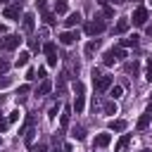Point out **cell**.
<instances>
[{
  "label": "cell",
  "instance_id": "bcb514c9",
  "mask_svg": "<svg viewBox=\"0 0 152 152\" xmlns=\"http://www.w3.org/2000/svg\"><path fill=\"white\" fill-rule=\"evenodd\" d=\"M140 152H150V150H140Z\"/></svg>",
  "mask_w": 152,
  "mask_h": 152
},
{
  "label": "cell",
  "instance_id": "9a60e30c",
  "mask_svg": "<svg viewBox=\"0 0 152 152\" xmlns=\"http://www.w3.org/2000/svg\"><path fill=\"white\" fill-rule=\"evenodd\" d=\"M128 26H131L128 17H121V19L114 24V33H126V31H128Z\"/></svg>",
  "mask_w": 152,
  "mask_h": 152
},
{
  "label": "cell",
  "instance_id": "6da1fadb",
  "mask_svg": "<svg viewBox=\"0 0 152 152\" xmlns=\"http://www.w3.org/2000/svg\"><path fill=\"white\" fill-rule=\"evenodd\" d=\"M74 90H76V100H74V109H76V114H81V112L86 109V86H83L81 81H76V83H74Z\"/></svg>",
  "mask_w": 152,
  "mask_h": 152
},
{
  "label": "cell",
  "instance_id": "5b68a950",
  "mask_svg": "<svg viewBox=\"0 0 152 152\" xmlns=\"http://www.w3.org/2000/svg\"><path fill=\"white\" fill-rule=\"evenodd\" d=\"M43 52H45V57H48V66H57V48H55V43H45L43 45Z\"/></svg>",
  "mask_w": 152,
  "mask_h": 152
},
{
  "label": "cell",
  "instance_id": "8992f818",
  "mask_svg": "<svg viewBox=\"0 0 152 152\" xmlns=\"http://www.w3.org/2000/svg\"><path fill=\"white\" fill-rule=\"evenodd\" d=\"M147 19H150V12H147L145 7H135V12H133V24H135V26H145Z\"/></svg>",
  "mask_w": 152,
  "mask_h": 152
},
{
  "label": "cell",
  "instance_id": "3957f363",
  "mask_svg": "<svg viewBox=\"0 0 152 152\" xmlns=\"http://www.w3.org/2000/svg\"><path fill=\"white\" fill-rule=\"evenodd\" d=\"M21 40H24V38H19L17 33H7L5 38H0V50H5V52H10V50H17Z\"/></svg>",
  "mask_w": 152,
  "mask_h": 152
},
{
  "label": "cell",
  "instance_id": "e0dca14e",
  "mask_svg": "<svg viewBox=\"0 0 152 152\" xmlns=\"http://www.w3.org/2000/svg\"><path fill=\"white\" fill-rule=\"evenodd\" d=\"M109 131H116V133L126 131V121H124V119H112V121H109Z\"/></svg>",
  "mask_w": 152,
  "mask_h": 152
},
{
  "label": "cell",
  "instance_id": "277c9868",
  "mask_svg": "<svg viewBox=\"0 0 152 152\" xmlns=\"http://www.w3.org/2000/svg\"><path fill=\"white\" fill-rule=\"evenodd\" d=\"M104 28H107V24H104V19H100V17L90 19V21L86 24V33H88V36H97V33H102Z\"/></svg>",
  "mask_w": 152,
  "mask_h": 152
},
{
  "label": "cell",
  "instance_id": "d590c367",
  "mask_svg": "<svg viewBox=\"0 0 152 152\" xmlns=\"http://www.w3.org/2000/svg\"><path fill=\"white\" fill-rule=\"evenodd\" d=\"M7 69H10V62L7 59H0V74H5Z\"/></svg>",
  "mask_w": 152,
  "mask_h": 152
},
{
  "label": "cell",
  "instance_id": "ee69618b",
  "mask_svg": "<svg viewBox=\"0 0 152 152\" xmlns=\"http://www.w3.org/2000/svg\"><path fill=\"white\" fill-rule=\"evenodd\" d=\"M2 100H5V97H2V95H0V104H2Z\"/></svg>",
  "mask_w": 152,
  "mask_h": 152
},
{
  "label": "cell",
  "instance_id": "7dc6e473",
  "mask_svg": "<svg viewBox=\"0 0 152 152\" xmlns=\"http://www.w3.org/2000/svg\"><path fill=\"white\" fill-rule=\"evenodd\" d=\"M0 142H2V140H0Z\"/></svg>",
  "mask_w": 152,
  "mask_h": 152
},
{
  "label": "cell",
  "instance_id": "8fae6325",
  "mask_svg": "<svg viewBox=\"0 0 152 152\" xmlns=\"http://www.w3.org/2000/svg\"><path fill=\"white\" fill-rule=\"evenodd\" d=\"M52 152H71V142H62V131L55 135V147Z\"/></svg>",
  "mask_w": 152,
  "mask_h": 152
},
{
  "label": "cell",
  "instance_id": "9c48e42d",
  "mask_svg": "<svg viewBox=\"0 0 152 152\" xmlns=\"http://www.w3.org/2000/svg\"><path fill=\"white\" fill-rule=\"evenodd\" d=\"M57 38H59L62 45H74V43L78 40V31H64V33H59Z\"/></svg>",
  "mask_w": 152,
  "mask_h": 152
},
{
  "label": "cell",
  "instance_id": "4fadbf2b",
  "mask_svg": "<svg viewBox=\"0 0 152 152\" xmlns=\"http://www.w3.org/2000/svg\"><path fill=\"white\" fill-rule=\"evenodd\" d=\"M33 19H36V17H33L31 12H24V17H21V28H24L26 33H31V31H33V24H36Z\"/></svg>",
  "mask_w": 152,
  "mask_h": 152
},
{
  "label": "cell",
  "instance_id": "4dcf8cb0",
  "mask_svg": "<svg viewBox=\"0 0 152 152\" xmlns=\"http://www.w3.org/2000/svg\"><path fill=\"white\" fill-rule=\"evenodd\" d=\"M28 90H31V88H28V86H21V88H19V90H17V100H24V97H26V93H28Z\"/></svg>",
  "mask_w": 152,
  "mask_h": 152
},
{
  "label": "cell",
  "instance_id": "7a4b0ae2",
  "mask_svg": "<svg viewBox=\"0 0 152 152\" xmlns=\"http://www.w3.org/2000/svg\"><path fill=\"white\" fill-rule=\"evenodd\" d=\"M126 57V50L124 48H112V50H107L104 55H102V62L107 64V66H112L114 62H121Z\"/></svg>",
  "mask_w": 152,
  "mask_h": 152
},
{
  "label": "cell",
  "instance_id": "ab89813d",
  "mask_svg": "<svg viewBox=\"0 0 152 152\" xmlns=\"http://www.w3.org/2000/svg\"><path fill=\"white\" fill-rule=\"evenodd\" d=\"M26 78H28V81H33V78H36V71H33V69H28V71H26Z\"/></svg>",
  "mask_w": 152,
  "mask_h": 152
},
{
  "label": "cell",
  "instance_id": "52a82bcc",
  "mask_svg": "<svg viewBox=\"0 0 152 152\" xmlns=\"http://www.w3.org/2000/svg\"><path fill=\"white\" fill-rule=\"evenodd\" d=\"M2 14H5V19H19V17H24V14H21V2L7 5V7L2 10Z\"/></svg>",
  "mask_w": 152,
  "mask_h": 152
},
{
  "label": "cell",
  "instance_id": "83f0119b",
  "mask_svg": "<svg viewBox=\"0 0 152 152\" xmlns=\"http://www.w3.org/2000/svg\"><path fill=\"white\" fill-rule=\"evenodd\" d=\"M33 138H36V131H33V128H28V131L24 133V140H26V145H28V147L33 145Z\"/></svg>",
  "mask_w": 152,
  "mask_h": 152
},
{
  "label": "cell",
  "instance_id": "cb8c5ba5",
  "mask_svg": "<svg viewBox=\"0 0 152 152\" xmlns=\"http://www.w3.org/2000/svg\"><path fill=\"white\" fill-rule=\"evenodd\" d=\"M150 116H152V114H147V112H145V114L138 119V131H145V128L150 126Z\"/></svg>",
  "mask_w": 152,
  "mask_h": 152
},
{
  "label": "cell",
  "instance_id": "484cf974",
  "mask_svg": "<svg viewBox=\"0 0 152 152\" xmlns=\"http://www.w3.org/2000/svg\"><path fill=\"white\" fill-rule=\"evenodd\" d=\"M102 112H104V114H116V104H114V100L104 102V104H102Z\"/></svg>",
  "mask_w": 152,
  "mask_h": 152
},
{
  "label": "cell",
  "instance_id": "2e32d148",
  "mask_svg": "<svg viewBox=\"0 0 152 152\" xmlns=\"http://www.w3.org/2000/svg\"><path fill=\"white\" fill-rule=\"evenodd\" d=\"M50 90H52V83H50V81H48V78H45V81H40V86H38V88H36V95H38V97H40V95H48V93H50Z\"/></svg>",
  "mask_w": 152,
  "mask_h": 152
},
{
  "label": "cell",
  "instance_id": "74e56055",
  "mask_svg": "<svg viewBox=\"0 0 152 152\" xmlns=\"http://www.w3.org/2000/svg\"><path fill=\"white\" fill-rule=\"evenodd\" d=\"M45 2H48V0H36V7H38V10H43V12H45Z\"/></svg>",
  "mask_w": 152,
  "mask_h": 152
},
{
  "label": "cell",
  "instance_id": "ba28073f",
  "mask_svg": "<svg viewBox=\"0 0 152 152\" xmlns=\"http://www.w3.org/2000/svg\"><path fill=\"white\" fill-rule=\"evenodd\" d=\"M112 83H114L112 76H97V78H95V90H97V93H104V90L112 88Z\"/></svg>",
  "mask_w": 152,
  "mask_h": 152
},
{
  "label": "cell",
  "instance_id": "b9f144b4",
  "mask_svg": "<svg viewBox=\"0 0 152 152\" xmlns=\"http://www.w3.org/2000/svg\"><path fill=\"white\" fill-rule=\"evenodd\" d=\"M147 36H152V26H147Z\"/></svg>",
  "mask_w": 152,
  "mask_h": 152
},
{
  "label": "cell",
  "instance_id": "7c38bea8",
  "mask_svg": "<svg viewBox=\"0 0 152 152\" xmlns=\"http://www.w3.org/2000/svg\"><path fill=\"white\" fill-rule=\"evenodd\" d=\"M71 112H74V107H62V112H59V126H62V131L69 126V119H71Z\"/></svg>",
  "mask_w": 152,
  "mask_h": 152
},
{
  "label": "cell",
  "instance_id": "5bb4252c",
  "mask_svg": "<svg viewBox=\"0 0 152 152\" xmlns=\"http://www.w3.org/2000/svg\"><path fill=\"white\" fill-rule=\"evenodd\" d=\"M97 48H100V38H93V40H88V43H86V48H83V55H86V57H93Z\"/></svg>",
  "mask_w": 152,
  "mask_h": 152
},
{
  "label": "cell",
  "instance_id": "ffe728a7",
  "mask_svg": "<svg viewBox=\"0 0 152 152\" xmlns=\"http://www.w3.org/2000/svg\"><path fill=\"white\" fill-rule=\"evenodd\" d=\"M71 138L74 140H86V128L83 126H74L71 128Z\"/></svg>",
  "mask_w": 152,
  "mask_h": 152
},
{
  "label": "cell",
  "instance_id": "d6a6232c",
  "mask_svg": "<svg viewBox=\"0 0 152 152\" xmlns=\"http://www.w3.org/2000/svg\"><path fill=\"white\" fill-rule=\"evenodd\" d=\"M10 83H12V78H10V76H5V74H2V76H0V90H2V88H7V86H10Z\"/></svg>",
  "mask_w": 152,
  "mask_h": 152
},
{
  "label": "cell",
  "instance_id": "44dd1931",
  "mask_svg": "<svg viewBox=\"0 0 152 152\" xmlns=\"http://www.w3.org/2000/svg\"><path fill=\"white\" fill-rule=\"evenodd\" d=\"M128 142H131V135H128V133H124V135H121V138L116 140V145H114V150H116V152H121V150H124V147H126Z\"/></svg>",
  "mask_w": 152,
  "mask_h": 152
},
{
  "label": "cell",
  "instance_id": "836d02e7",
  "mask_svg": "<svg viewBox=\"0 0 152 152\" xmlns=\"http://www.w3.org/2000/svg\"><path fill=\"white\" fill-rule=\"evenodd\" d=\"M19 116H21V112H19V109H14V112H10V116H7V121L12 124V121H17Z\"/></svg>",
  "mask_w": 152,
  "mask_h": 152
},
{
  "label": "cell",
  "instance_id": "60d3db41",
  "mask_svg": "<svg viewBox=\"0 0 152 152\" xmlns=\"http://www.w3.org/2000/svg\"><path fill=\"white\" fill-rule=\"evenodd\" d=\"M147 114H152V102H150V104H147Z\"/></svg>",
  "mask_w": 152,
  "mask_h": 152
},
{
  "label": "cell",
  "instance_id": "e575fe53",
  "mask_svg": "<svg viewBox=\"0 0 152 152\" xmlns=\"http://www.w3.org/2000/svg\"><path fill=\"white\" fill-rule=\"evenodd\" d=\"M7 124H10V121H7V119L2 116V112H0V133H5V131H7Z\"/></svg>",
  "mask_w": 152,
  "mask_h": 152
},
{
  "label": "cell",
  "instance_id": "c3c4849f",
  "mask_svg": "<svg viewBox=\"0 0 152 152\" xmlns=\"http://www.w3.org/2000/svg\"><path fill=\"white\" fill-rule=\"evenodd\" d=\"M150 2H152V0H150Z\"/></svg>",
  "mask_w": 152,
  "mask_h": 152
},
{
  "label": "cell",
  "instance_id": "30bf717a",
  "mask_svg": "<svg viewBox=\"0 0 152 152\" xmlns=\"http://www.w3.org/2000/svg\"><path fill=\"white\" fill-rule=\"evenodd\" d=\"M109 142H112V135H109V133H97L95 140H93V150H95V147H97V150H100V147H107Z\"/></svg>",
  "mask_w": 152,
  "mask_h": 152
},
{
  "label": "cell",
  "instance_id": "d4e9b609",
  "mask_svg": "<svg viewBox=\"0 0 152 152\" xmlns=\"http://www.w3.org/2000/svg\"><path fill=\"white\" fill-rule=\"evenodd\" d=\"M28 57H31L28 52H19V57H17L14 64H17V66H26V64H28Z\"/></svg>",
  "mask_w": 152,
  "mask_h": 152
},
{
  "label": "cell",
  "instance_id": "7bdbcfd3",
  "mask_svg": "<svg viewBox=\"0 0 152 152\" xmlns=\"http://www.w3.org/2000/svg\"><path fill=\"white\" fill-rule=\"evenodd\" d=\"M0 2H2V5H7V2H10V0H0Z\"/></svg>",
  "mask_w": 152,
  "mask_h": 152
},
{
  "label": "cell",
  "instance_id": "603a6c76",
  "mask_svg": "<svg viewBox=\"0 0 152 152\" xmlns=\"http://www.w3.org/2000/svg\"><path fill=\"white\" fill-rule=\"evenodd\" d=\"M124 69H126V74H133V76H138V69H140V64H138V59H133V62H128Z\"/></svg>",
  "mask_w": 152,
  "mask_h": 152
},
{
  "label": "cell",
  "instance_id": "ac0fdd59",
  "mask_svg": "<svg viewBox=\"0 0 152 152\" xmlns=\"http://www.w3.org/2000/svg\"><path fill=\"white\" fill-rule=\"evenodd\" d=\"M78 21H81V14H78V12H71V14L64 19V26L71 28V26H78Z\"/></svg>",
  "mask_w": 152,
  "mask_h": 152
},
{
  "label": "cell",
  "instance_id": "d6986e66",
  "mask_svg": "<svg viewBox=\"0 0 152 152\" xmlns=\"http://www.w3.org/2000/svg\"><path fill=\"white\" fill-rule=\"evenodd\" d=\"M140 43V38L133 33V36H128V38H121V48H135Z\"/></svg>",
  "mask_w": 152,
  "mask_h": 152
},
{
  "label": "cell",
  "instance_id": "f546056e",
  "mask_svg": "<svg viewBox=\"0 0 152 152\" xmlns=\"http://www.w3.org/2000/svg\"><path fill=\"white\" fill-rule=\"evenodd\" d=\"M145 78H147V81L152 83V57L147 59V66H145Z\"/></svg>",
  "mask_w": 152,
  "mask_h": 152
},
{
  "label": "cell",
  "instance_id": "f35d334b",
  "mask_svg": "<svg viewBox=\"0 0 152 152\" xmlns=\"http://www.w3.org/2000/svg\"><path fill=\"white\" fill-rule=\"evenodd\" d=\"M112 14H114V10H112V7H107V5H104V17H107V19H109V17H112Z\"/></svg>",
  "mask_w": 152,
  "mask_h": 152
},
{
  "label": "cell",
  "instance_id": "f6af8a7d",
  "mask_svg": "<svg viewBox=\"0 0 152 152\" xmlns=\"http://www.w3.org/2000/svg\"><path fill=\"white\" fill-rule=\"evenodd\" d=\"M114 2H116V5H119V2H124V0H114Z\"/></svg>",
  "mask_w": 152,
  "mask_h": 152
},
{
  "label": "cell",
  "instance_id": "7402d4cb",
  "mask_svg": "<svg viewBox=\"0 0 152 152\" xmlns=\"http://www.w3.org/2000/svg\"><path fill=\"white\" fill-rule=\"evenodd\" d=\"M66 10H69L66 0H55V14H66Z\"/></svg>",
  "mask_w": 152,
  "mask_h": 152
},
{
  "label": "cell",
  "instance_id": "4316f807",
  "mask_svg": "<svg viewBox=\"0 0 152 152\" xmlns=\"http://www.w3.org/2000/svg\"><path fill=\"white\" fill-rule=\"evenodd\" d=\"M109 95H112V100H116V97L124 95V88H121V86H112V88H109Z\"/></svg>",
  "mask_w": 152,
  "mask_h": 152
},
{
  "label": "cell",
  "instance_id": "f1b7e54d",
  "mask_svg": "<svg viewBox=\"0 0 152 152\" xmlns=\"http://www.w3.org/2000/svg\"><path fill=\"white\" fill-rule=\"evenodd\" d=\"M55 17H57V14H52V12H43V19H45V24H50V26H52V24L57 21Z\"/></svg>",
  "mask_w": 152,
  "mask_h": 152
},
{
  "label": "cell",
  "instance_id": "8d00e7d4",
  "mask_svg": "<svg viewBox=\"0 0 152 152\" xmlns=\"http://www.w3.org/2000/svg\"><path fill=\"white\" fill-rule=\"evenodd\" d=\"M28 45H31V50H38V48H40V45H38V40H36V38H28Z\"/></svg>",
  "mask_w": 152,
  "mask_h": 152
},
{
  "label": "cell",
  "instance_id": "1f68e13d",
  "mask_svg": "<svg viewBox=\"0 0 152 152\" xmlns=\"http://www.w3.org/2000/svg\"><path fill=\"white\" fill-rule=\"evenodd\" d=\"M59 112H62V109H59V104H52V107H50V112H48V116H50V119H55Z\"/></svg>",
  "mask_w": 152,
  "mask_h": 152
}]
</instances>
